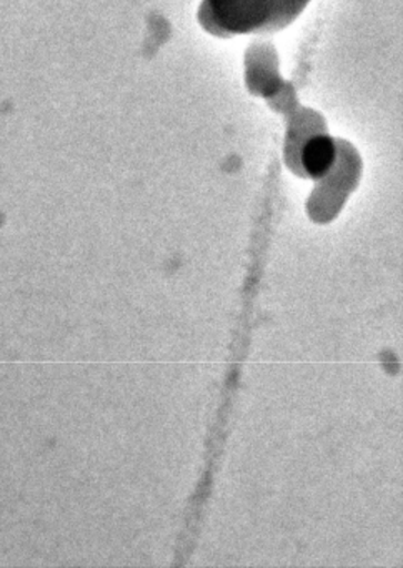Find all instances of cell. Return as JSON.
Here are the masks:
<instances>
[{"label": "cell", "instance_id": "cell-1", "mask_svg": "<svg viewBox=\"0 0 403 568\" xmlns=\"http://www.w3.org/2000/svg\"><path fill=\"white\" fill-rule=\"evenodd\" d=\"M310 0H203L199 21L220 38L276 32L292 24Z\"/></svg>", "mask_w": 403, "mask_h": 568}]
</instances>
